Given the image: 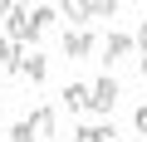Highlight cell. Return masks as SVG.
I'll use <instances>...</instances> for the list:
<instances>
[{"mask_svg":"<svg viewBox=\"0 0 147 142\" xmlns=\"http://www.w3.org/2000/svg\"><path fill=\"white\" fill-rule=\"evenodd\" d=\"M20 74H25L30 83H44V79H49V59H44L39 49H30V54H20Z\"/></svg>","mask_w":147,"mask_h":142,"instance_id":"6","label":"cell"},{"mask_svg":"<svg viewBox=\"0 0 147 142\" xmlns=\"http://www.w3.org/2000/svg\"><path fill=\"white\" fill-rule=\"evenodd\" d=\"M98 49H103V64H118V59H127V54L137 49V39L123 34V30H108V39H103Z\"/></svg>","mask_w":147,"mask_h":142,"instance_id":"3","label":"cell"},{"mask_svg":"<svg viewBox=\"0 0 147 142\" xmlns=\"http://www.w3.org/2000/svg\"><path fill=\"white\" fill-rule=\"evenodd\" d=\"M118 98H123V83H118L113 74H103L98 83H88V108H93V113H113Z\"/></svg>","mask_w":147,"mask_h":142,"instance_id":"2","label":"cell"},{"mask_svg":"<svg viewBox=\"0 0 147 142\" xmlns=\"http://www.w3.org/2000/svg\"><path fill=\"white\" fill-rule=\"evenodd\" d=\"M132 39H137V49H142V54H147V20H142V25H137V34H132Z\"/></svg>","mask_w":147,"mask_h":142,"instance_id":"14","label":"cell"},{"mask_svg":"<svg viewBox=\"0 0 147 142\" xmlns=\"http://www.w3.org/2000/svg\"><path fill=\"white\" fill-rule=\"evenodd\" d=\"M93 49H98V39H93L88 30H64V54H69V59H88Z\"/></svg>","mask_w":147,"mask_h":142,"instance_id":"4","label":"cell"},{"mask_svg":"<svg viewBox=\"0 0 147 142\" xmlns=\"http://www.w3.org/2000/svg\"><path fill=\"white\" fill-rule=\"evenodd\" d=\"M142 79H147V54H142Z\"/></svg>","mask_w":147,"mask_h":142,"instance_id":"15","label":"cell"},{"mask_svg":"<svg viewBox=\"0 0 147 142\" xmlns=\"http://www.w3.org/2000/svg\"><path fill=\"white\" fill-rule=\"evenodd\" d=\"M30 127H34V137L44 142V137H54L59 132V113H54V103H39L34 113H30Z\"/></svg>","mask_w":147,"mask_h":142,"instance_id":"5","label":"cell"},{"mask_svg":"<svg viewBox=\"0 0 147 142\" xmlns=\"http://www.w3.org/2000/svg\"><path fill=\"white\" fill-rule=\"evenodd\" d=\"M59 15H64V20H74V30H79V25L88 20V5H84V0H64V5H59Z\"/></svg>","mask_w":147,"mask_h":142,"instance_id":"9","label":"cell"},{"mask_svg":"<svg viewBox=\"0 0 147 142\" xmlns=\"http://www.w3.org/2000/svg\"><path fill=\"white\" fill-rule=\"evenodd\" d=\"M118 15V0H93L88 5V20H113Z\"/></svg>","mask_w":147,"mask_h":142,"instance_id":"10","label":"cell"},{"mask_svg":"<svg viewBox=\"0 0 147 142\" xmlns=\"http://www.w3.org/2000/svg\"><path fill=\"white\" fill-rule=\"evenodd\" d=\"M54 20V5H34V10H25V5H15L10 15H5V39H39V30Z\"/></svg>","mask_w":147,"mask_h":142,"instance_id":"1","label":"cell"},{"mask_svg":"<svg viewBox=\"0 0 147 142\" xmlns=\"http://www.w3.org/2000/svg\"><path fill=\"white\" fill-rule=\"evenodd\" d=\"M69 142H93V122H79V127H74V137Z\"/></svg>","mask_w":147,"mask_h":142,"instance_id":"12","label":"cell"},{"mask_svg":"<svg viewBox=\"0 0 147 142\" xmlns=\"http://www.w3.org/2000/svg\"><path fill=\"white\" fill-rule=\"evenodd\" d=\"M0 69H15V74H20V44L5 39V34H0Z\"/></svg>","mask_w":147,"mask_h":142,"instance_id":"8","label":"cell"},{"mask_svg":"<svg viewBox=\"0 0 147 142\" xmlns=\"http://www.w3.org/2000/svg\"><path fill=\"white\" fill-rule=\"evenodd\" d=\"M59 103H64L69 113H84V108H88V83H64Z\"/></svg>","mask_w":147,"mask_h":142,"instance_id":"7","label":"cell"},{"mask_svg":"<svg viewBox=\"0 0 147 142\" xmlns=\"http://www.w3.org/2000/svg\"><path fill=\"white\" fill-rule=\"evenodd\" d=\"M5 142H39V137H34V127H30V118H20V122L10 127V137H5Z\"/></svg>","mask_w":147,"mask_h":142,"instance_id":"11","label":"cell"},{"mask_svg":"<svg viewBox=\"0 0 147 142\" xmlns=\"http://www.w3.org/2000/svg\"><path fill=\"white\" fill-rule=\"evenodd\" d=\"M132 127H137V132H142V137H147V103H142V108H137V113H132Z\"/></svg>","mask_w":147,"mask_h":142,"instance_id":"13","label":"cell"}]
</instances>
